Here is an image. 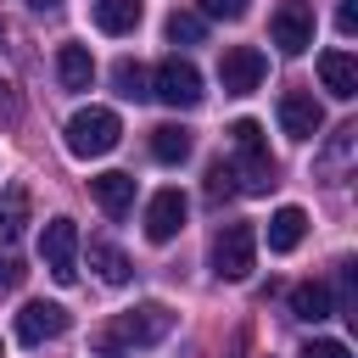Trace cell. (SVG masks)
<instances>
[{
    "mask_svg": "<svg viewBox=\"0 0 358 358\" xmlns=\"http://www.w3.org/2000/svg\"><path fill=\"white\" fill-rule=\"evenodd\" d=\"M117 134H123V123H117V112L112 106H84V112H73L67 117V151L73 157H106L112 145H117Z\"/></svg>",
    "mask_w": 358,
    "mask_h": 358,
    "instance_id": "1",
    "label": "cell"
},
{
    "mask_svg": "<svg viewBox=\"0 0 358 358\" xmlns=\"http://www.w3.org/2000/svg\"><path fill=\"white\" fill-rule=\"evenodd\" d=\"M229 140H235V151H241V190L263 196V190L274 185V157H268L263 123H257V117H241V123H229Z\"/></svg>",
    "mask_w": 358,
    "mask_h": 358,
    "instance_id": "2",
    "label": "cell"
},
{
    "mask_svg": "<svg viewBox=\"0 0 358 358\" xmlns=\"http://www.w3.org/2000/svg\"><path fill=\"white\" fill-rule=\"evenodd\" d=\"M252 263H257V229L241 224V218L224 224V229L213 235V274H218V280H246Z\"/></svg>",
    "mask_w": 358,
    "mask_h": 358,
    "instance_id": "3",
    "label": "cell"
},
{
    "mask_svg": "<svg viewBox=\"0 0 358 358\" xmlns=\"http://www.w3.org/2000/svg\"><path fill=\"white\" fill-rule=\"evenodd\" d=\"M173 330V313L162 308V302H140V308H129V313H117L112 324H106V341L112 347H151V341H162Z\"/></svg>",
    "mask_w": 358,
    "mask_h": 358,
    "instance_id": "4",
    "label": "cell"
},
{
    "mask_svg": "<svg viewBox=\"0 0 358 358\" xmlns=\"http://www.w3.org/2000/svg\"><path fill=\"white\" fill-rule=\"evenodd\" d=\"M151 95H157L162 106H196V101H201V73H196V62L162 56L157 73H151Z\"/></svg>",
    "mask_w": 358,
    "mask_h": 358,
    "instance_id": "5",
    "label": "cell"
},
{
    "mask_svg": "<svg viewBox=\"0 0 358 358\" xmlns=\"http://www.w3.org/2000/svg\"><path fill=\"white\" fill-rule=\"evenodd\" d=\"M39 252H45V268H50L56 285L78 280V224L73 218H50L45 235H39Z\"/></svg>",
    "mask_w": 358,
    "mask_h": 358,
    "instance_id": "6",
    "label": "cell"
},
{
    "mask_svg": "<svg viewBox=\"0 0 358 358\" xmlns=\"http://www.w3.org/2000/svg\"><path fill=\"white\" fill-rule=\"evenodd\" d=\"M268 39L280 45V56H302L313 45V6L308 0H280L268 17Z\"/></svg>",
    "mask_w": 358,
    "mask_h": 358,
    "instance_id": "7",
    "label": "cell"
},
{
    "mask_svg": "<svg viewBox=\"0 0 358 358\" xmlns=\"http://www.w3.org/2000/svg\"><path fill=\"white\" fill-rule=\"evenodd\" d=\"M263 73H268V62H263L257 45H229V50L218 56V84H224V95H252V90L263 84Z\"/></svg>",
    "mask_w": 358,
    "mask_h": 358,
    "instance_id": "8",
    "label": "cell"
},
{
    "mask_svg": "<svg viewBox=\"0 0 358 358\" xmlns=\"http://www.w3.org/2000/svg\"><path fill=\"white\" fill-rule=\"evenodd\" d=\"M280 129H285L291 140H313V134L324 129V106H319L308 90H285V95H280Z\"/></svg>",
    "mask_w": 358,
    "mask_h": 358,
    "instance_id": "9",
    "label": "cell"
},
{
    "mask_svg": "<svg viewBox=\"0 0 358 358\" xmlns=\"http://www.w3.org/2000/svg\"><path fill=\"white\" fill-rule=\"evenodd\" d=\"M62 330H67V308L62 302H22V313H17V341L22 347H39V341H50Z\"/></svg>",
    "mask_w": 358,
    "mask_h": 358,
    "instance_id": "10",
    "label": "cell"
},
{
    "mask_svg": "<svg viewBox=\"0 0 358 358\" xmlns=\"http://www.w3.org/2000/svg\"><path fill=\"white\" fill-rule=\"evenodd\" d=\"M185 229V196L179 190H157L151 201H145V241H173Z\"/></svg>",
    "mask_w": 358,
    "mask_h": 358,
    "instance_id": "11",
    "label": "cell"
},
{
    "mask_svg": "<svg viewBox=\"0 0 358 358\" xmlns=\"http://www.w3.org/2000/svg\"><path fill=\"white\" fill-rule=\"evenodd\" d=\"M319 84L336 95V101H352L358 95V62L347 50H324L319 56Z\"/></svg>",
    "mask_w": 358,
    "mask_h": 358,
    "instance_id": "12",
    "label": "cell"
},
{
    "mask_svg": "<svg viewBox=\"0 0 358 358\" xmlns=\"http://www.w3.org/2000/svg\"><path fill=\"white\" fill-rule=\"evenodd\" d=\"M90 190H95V201H101L112 218H123V213L134 207V173H117V168H112V173H95Z\"/></svg>",
    "mask_w": 358,
    "mask_h": 358,
    "instance_id": "13",
    "label": "cell"
},
{
    "mask_svg": "<svg viewBox=\"0 0 358 358\" xmlns=\"http://www.w3.org/2000/svg\"><path fill=\"white\" fill-rule=\"evenodd\" d=\"M28 213H34L28 190H22V185H6V190H0V246H11V241L28 229Z\"/></svg>",
    "mask_w": 358,
    "mask_h": 358,
    "instance_id": "14",
    "label": "cell"
},
{
    "mask_svg": "<svg viewBox=\"0 0 358 358\" xmlns=\"http://www.w3.org/2000/svg\"><path fill=\"white\" fill-rule=\"evenodd\" d=\"M145 17V0H95V28L101 34H134Z\"/></svg>",
    "mask_w": 358,
    "mask_h": 358,
    "instance_id": "15",
    "label": "cell"
},
{
    "mask_svg": "<svg viewBox=\"0 0 358 358\" xmlns=\"http://www.w3.org/2000/svg\"><path fill=\"white\" fill-rule=\"evenodd\" d=\"M56 78H62V90H90V84H95L90 50H84V45H62V50H56Z\"/></svg>",
    "mask_w": 358,
    "mask_h": 358,
    "instance_id": "16",
    "label": "cell"
},
{
    "mask_svg": "<svg viewBox=\"0 0 358 358\" xmlns=\"http://www.w3.org/2000/svg\"><path fill=\"white\" fill-rule=\"evenodd\" d=\"M302 235H308V213L302 207H280L268 218V252H296Z\"/></svg>",
    "mask_w": 358,
    "mask_h": 358,
    "instance_id": "17",
    "label": "cell"
},
{
    "mask_svg": "<svg viewBox=\"0 0 358 358\" xmlns=\"http://www.w3.org/2000/svg\"><path fill=\"white\" fill-rule=\"evenodd\" d=\"M291 313H296V319H308V324L330 319V313H336V302H330V285H324V280H302V285L291 291Z\"/></svg>",
    "mask_w": 358,
    "mask_h": 358,
    "instance_id": "18",
    "label": "cell"
},
{
    "mask_svg": "<svg viewBox=\"0 0 358 358\" xmlns=\"http://www.w3.org/2000/svg\"><path fill=\"white\" fill-rule=\"evenodd\" d=\"M90 268H95L106 285H129V274H134V263H129L112 241H90Z\"/></svg>",
    "mask_w": 358,
    "mask_h": 358,
    "instance_id": "19",
    "label": "cell"
},
{
    "mask_svg": "<svg viewBox=\"0 0 358 358\" xmlns=\"http://www.w3.org/2000/svg\"><path fill=\"white\" fill-rule=\"evenodd\" d=\"M151 157H157V162H185V157H190V129H185V123L151 129Z\"/></svg>",
    "mask_w": 358,
    "mask_h": 358,
    "instance_id": "20",
    "label": "cell"
},
{
    "mask_svg": "<svg viewBox=\"0 0 358 358\" xmlns=\"http://www.w3.org/2000/svg\"><path fill=\"white\" fill-rule=\"evenodd\" d=\"M201 190H207V201H213V207H218V201H229V196H241V173H235V162H224V157H218V162H207V185H201Z\"/></svg>",
    "mask_w": 358,
    "mask_h": 358,
    "instance_id": "21",
    "label": "cell"
},
{
    "mask_svg": "<svg viewBox=\"0 0 358 358\" xmlns=\"http://www.w3.org/2000/svg\"><path fill=\"white\" fill-rule=\"evenodd\" d=\"M112 78H117V95H129V101H151V73H145L140 62L123 56V62L112 67Z\"/></svg>",
    "mask_w": 358,
    "mask_h": 358,
    "instance_id": "22",
    "label": "cell"
},
{
    "mask_svg": "<svg viewBox=\"0 0 358 358\" xmlns=\"http://www.w3.org/2000/svg\"><path fill=\"white\" fill-rule=\"evenodd\" d=\"M201 34H207L201 11H168V39L173 45H201Z\"/></svg>",
    "mask_w": 358,
    "mask_h": 358,
    "instance_id": "23",
    "label": "cell"
},
{
    "mask_svg": "<svg viewBox=\"0 0 358 358\" xmlns=\"http://www.w3.org/2000/svg\"><path fill=\"white\" fill-rule=\"evenodd\" d=\"M352 145H358V129H352V123H347V129H336V140H330V151H324V162H319V168H324V173H341V168H347V157H352Z\"/></svg>",
    "mask_w": 358,
    "mask_h": 358,
    "instance_id": "24",
    "label": "cell"
},
{
    "mask_svg": "<svg viewBox=\"0 0 358 358\" xmlns=\"http://www.w3.org/2000/svg\"><path fill=\"white\" fill-rule=\"evenodd\" d=\"M336 313L358 324V291H352V263H341V308H336Z\"/></svg>",
    "mask_w": 358,
    "mask_h": 358,
    "instance_id": "25",
    "label": "cell"
},
{
    "mask_svg": "<svg viewBox=\"0 0 358 358\" xmlns=\"http://www.w3.org/2000/svg\"><path fill=\"white\" fill-rule=\"evenodd\" d=\"M22 274H28V268H22V257H17V252H0V291H17V285H22Z\"/></svg>",
    "mask_w": 358,
    "mask_h": 358,
    "instance_id": "26",
    "label": "cell"
},
{
    "mask_svg": "<svg viewBox=\"0 0 358 358\" xmlns=\"http://www.w3.org/2000/svg\"><path fill=\"white\" fill-rule=\"evenodd\" d=\"M201 17H224V22H241V17H246V0H201Z\"/></svg>",
    "mask_w": 358,
    "mask_h": 358,
    "instance_id": "27",
    "label": "cell"
},
{
    "mask_svg": "<svg viewBox=\"0 0 358 358\" xmlns=\"http://www.w3.org/2000/svg\"><path fill=\"white\" fill-rule=\"evenodd\" d=\"M302 358H352V352H347V341H308Z\"/></svg>",
    "mask_w": 358,
    "mask_h": 358,
    "instance_id": "28",
    "label": "cell"
},
{
    "mask_svg": "<svg viewBox=\"0 0 358 358\" xmlns=\"http://www.w3.org/2000/svg\"><path fill=\"white\" fill-rule=\"evenodd\" d=\"M336 28H341L347 39L358 34V0H341V6H336Z\"/></svg>",
    "mask_w": 358,
    "mask_h": 358,
    "instance_id": "29",
    "label": "cell"
},
{
    "mask_svg": "<svg viewBox=\"0 0 358 358\" xmlns=\"http://www.w3.org/2000/svg\"><path fill=\"white\" fill-rule=\"evenodd\" d=\"M17 112H22V106H17V90L0 78V123H17Z\"/></svg>",
    "mask_w": 358,
    "mask_h": 358,
    "instance_id": "30",
    "label": "cell"
},
{
    "mask_svg": "<svg viewBox=\"0 0 358 358\" xmlns=\"http://www.w3.org/2000/svg\"><path fill=\"white\" fill-rule=\"evenodd\" d=\"M28 6H34V11H56L62 0H28Z\"/></svg>",
    "mask_w": 358,
    "mask_h": 358,
    "instance_id": "31",
    "label": "cell"
},
{
    "mask_svg": "<svg viewBox=\"0 0 358 358\" xmlns=\"http://www.w3.org/2000/svg\"><path fill=\"white\" fill-rule=\"evenodd\" d=\"M101 358H129V352H117V347H106V352H101Z\"/></svg>",
    "mask_w": 358,
    "mask_h": 358,
    "instance_id": "32",
    "label": "cell"
},
{
    "mask_svg": "<svg viewBox=\"0 0 358 358\" xmlns=\"http://www.w3.org/2000/svg\"><path fill=\"white\" fill-rule=\"evenodd\" d=\"M0 45H6V28H0Z\"/></svg>",
    "mask_w": 358,
    "mask_h": 358,
    "instance_id": "33",
    "label": "cell"
},
{
    "mask_svg": "<svg viewBox=\"0 0 358 358\" xmlns=\"http://www.w3.org/2000/svg\"><path fill=\"white\" fill-rule=\"evenodd\" d=\"M0 358H6V347H0Z\"/></svg>",
    "mask_w": 358,
    "mask_h": 358,
    "instance_id": "34",
    "label": "cell"
}]
</instances>
